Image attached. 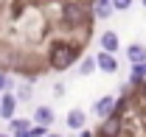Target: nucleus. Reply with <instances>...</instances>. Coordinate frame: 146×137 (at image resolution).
I'll use <instances>...</instances> for the list:
<instances>
[{
  "instance_id": "f257e3e1",
  "label": "nucleus",
  "mask_w": 146,
  "mask_h": 137,
  "mask_svg": "<svg viewBox=\"0 0 146 137\" xmlns=\"http://www.w3.org/2000/svg\"><path fill=\"white\" fill-rule=\"evenodd\" d=\"M76 59H79V48L70 45V42H56L48 51V65L54 70H68Z\"/></svg>"
},
{
  "instance_id": "f03ea898",
  "label": "nucleus",
  "mask_w": 146,
  "mask_h": 137,
  "mask_svg": "<svg viewBox=\"0 0 146 137\" xmlns=\"http://www.w3.org/2000/svg\"><path fill=\"white\" fill-rule=\"evenodd\" d=\"M93 3H76V0H68L62 3V22L70 25V28H82L87 20H90Z\"/></svg>"
},
{
  "instance_id": "7ed1b4c3",
  "label": "nucleus",
  "mask_w": 146,
  "mask_h": 137,
  "mask_svg": "<svg viewBox=\"0 0 146 137\" xmlns=\"http://www.w3.org/2000/svg\"><path fill=\"white\" fill-rule=\"evenodd\" d=\"M121 132H124V120H121V115H110V118H104L101 126H98V134H101V137H121Z\"/></svg>"
},
{
  "instance_id": "20e7f679",
  "label": "nucleus",
  "mask_w": 146,
  "mask_h": 137,
  "mask_svg": "<svg viewBox=\"0 0 146 137\" xmlns=\"http://www.w3.org/2000/svg\"><path fill=\"white\" fill-rule=\"evenodd\" d=\"M14 112H17V95L6 90L3 98H0V118H3V120H11V118H14Z\"/></svg>"
},
{
  "instance_id": "39448f33",
  "label": "nucleus",
  "mask_w": 146,
  "mask_h": 137,
  "mask_svg": "<svg viewBox=\"0 0 146 137\" xmlns=\"http://www.w3.org/2000/svg\"><path fill=\"white\" fill-rule=\"evenodd\" d=\"M14 67H17V51L0 42V70L9 73V70H14Z\"/></svg>"
},
{
  "instance_id": "423d86ee",
  "label": "nucleus",
  "mask_w": 146,
  "mask_h": 137,
  "mask_svg": "<svg viewBox=\"0 0 146 137\" xmlns=\"http://www.w3.org/2000/svg\"><path fill=\"white\" fill-rule=\"evenodd\" d=\"M115 103H118V101H115L112 95H101V98L96 101V106H93V112H96L98 118L104 120V118H110V115L115 112Z\"/></svg>"
},
{
  "instance_id": "0eeeda50",
  "label": "nucleus",
  "mask_w": 146,
  "mask_h": 137,
  "mask_svg": "<svg viewBox=\"0 0 146 137\" xmlns=\"http://www.w3.org/2000/svg\"><path fill=\"white\" fill-rule=\"evenodd\" d=\"M98 42H101V51H104V53H112V56H115V51L121 48V39H118L115 31H104V34L98 36Z\"/></svg>"
},
{
  "instance_id": "6e6552de",
  "label": "nucleus",
  "mask_w": 146,
  "mask_h": 137,
  "mask_svg": "<svg viewBox=\"0 0 146 137\" xmlns=\"http://www.w3.org/2000/svg\"><path fill=\"white\" fill-rule=\"evenodd\" d=\"M54 120H56V115H54V109H51V106L39 103V106L34 109V123H36V126H51Z\"/></svg>"
},
{
  "instance_id": "1a4fd4ad",
  "label": "nucleus",
  "mask_w": 146,
  "mask_h": 137,
  "mask_svg": "<svg viewBox=\"0 0 146 137\" xmlns=\"http://www.w3.org/2000/svg\"><path fill=\"white\" fill-rule=\"evenodd\" d=\"M65 123L70 126L73 132H82V129H84V123H87L84 109H79V106H76V109H70V112H68V118H65Z\"/></svg>"
},
{
  "instance_id": "9d476101",
  "label": "nucleus",
  "mask_w": 146,
  "mask_h": 137,
  "mask_svg": "<svg viewBox=\"0 0 146 137\" xmlns=\"http://www.w3.org/2000/svg\"><path fill=\"white\" fill-rule=\"evenodd\" d=\"M96 65H98V70H104V73H118V59L112 56V53H98L96 56Z\"/></svg>"
},
{
  "instance_id": "9b49d317",
  "label": "nucleus",
  "mask_w": 146,
  "mask_h": 137,
  "mask_svg": "<svg viewBox=\"0 0 146 137\" xmlns=\"http://www.w3.org/2000/svg\"><path fill=\"white\" fill-rule=\"evenodd\" d=\"M127 59H129V65H143L146 62V45L132 42V45L127 48Z\"/></svg>"
},
{
  "instance_id": "f8f14e48",
  "label": "nucleus",
  "mask_w": 146,
  "mask_h": 137,
  "mask_svg": "<svg viewBox=\"0 0 146 137\" xmlns=\"http://www.w3.org/2000/svg\"><path fill=\"white\" fill-rule=\"evenodd\" d=\"M112 11H115V9H112V0H96V3H93V14L98 20L112 17Z\"/></svg>"
},
{
  "instance_id": "ddd939ff",
  "label": "nucleus",
  "mask_w": 146,
  "mask_h": 137,
  "mask_svg": "<svg viewBox=\"0 0 146 137\" xmlns=\"http://www.w3.org/2000/svg\"><path fill=\"white\" fill-rule=\"evenodd\" d=\"M9 129H11V137H17V134H23V132L31 129V120L28 118H11L9 120Z\"/></svg>"
},
{
  "instance_id": "4468645a",
  "label": "nucleus",
  "mask_w": 146,
  "mask_h": 137,
  "mask_svg": "<svg viewBox=\"0 0 146 137\" xmlns=\"http://www.w3.org/2000/svg\"><path fill=\"white\" fill-rule=\"evenodd\" d=\"M98 70V65H96V56H84L82 62H79V76H93Z\"/></svg>"
},
{
  "instance_id": "2eb2a0df",
  "label": "nucleus",
  "mask_w": 146,
  "mask_h": 137,
  "mask_svg": "<svg viewBox=\"0 0 146 137\" xmlns=\"http://www.w3.org/2000/svg\"><path fill=\"white\" fill-rule=\"evenodd\" d=\"M146 81V62L143 65H132V76H129V84H143Z\"/></svg>"
},
{
  "instance_id": "dca6fc26",
  "label": "nucleus",
  "mask_w": 146,
  "mask_h": 137,
  "mask_svg": "<svg viewBox=\"0 0 146 137\" xmlns=\"http://www.w3.org/2000/svg\"><path fill=\"white\" fill-rule=\"evenodd\" d=\"M17 101H31V87H28V84H23L17 90Z\"/></svg>"
},
{
  "instance_id": "f3484780",
  "label": "nucleus",
  "mask_w": 146,
  "mask_h": 137,
  "mask_svg": "<svg viewBox=\"0 0 146 137\" xmlns=\"http://www.w3.org/2000/svg\"><path fill=\"white\" fill-rule=\"evenodd\" d=\"M129 6H132V0H112V9L115 11H127Z\"/></svg>"
},
{
  "instance_id": "a211bd4d",
  "label": "nucleus",
  "mask_w": 146,
  "mask_h": 137,
  "mask_svg": "<svg viewBox=\"0 0 146 137\" xmlns=\"http://www.w3.org/2000/svg\"><path fill=\"white\" fill-rule=\"evenodd\" d=\"M28 134H31V137H45V134H48V126H31Z\"/></svg>"
},
{
  "instance_id": "6ab92c4d",
  "label": "nucleus",
  "mask_w": 146,
  "mask_h": 137,
  "mask_svg": "<svg viewBox=\"0 0 146 137\" xmlns=\"http://www.w3.org/2000/svg\"><path fill=\"white\" fill-rule=\"evenodd\" d=\"M6 90H9V76L0 70V92H6Z\"/></svg>"
},
{
  "instance_id": "aec40b11",
  "label": "nucleus",
  "mask_w": 146,
  "mask_h": 137,
  "mask_svg": "<svg viewBox=\"0 0 146 137\" xmlns=\"http://www.w3.org/2000/svg\"><path fill=\"white\" fill-rule=\"evenodd\" d=\"M54 95L62 98V95H65V84H54Z\"/></svg>"
},
{
  "instance_id": "412c9836",
  "label": "nucleus",
  "mask_w": 146,
  "mask_h": 137,
  "mask_svg": "<svg viewBox=\"0 0 146 137\" xmlns=\"http://www.w3.org/2000/svg\"><path fill=\"white\" fill-rule=\"evenodd\" d=\"M79 137H93V132H90V129H82V132H79Z\"/></svg>"
},
{
  "instance_id": "4be33fe9",
  "label": "nucleus",
  "mask_w": 146,
  "mask_h": 137,
  "mask_svg": "<svg viewBox=\"0 0 146 137\" xmlns=\"http://www.w3.org/2000/svg\"><path fill=\"white\" fill-rule=\"evenodd\" d=\"M45 137H62V134H56V132H48V134H45Z\"/></svg>"
},
{
  "instance_id": "5701e85b",
  "label": "nucleus",
  "mask_w": 146,
  "mask_h": 137,
  "mask_svg": "<svg viewBox=\"0 0 146 137\" xmlns=\"http://www.w3.org/2000/svg\"><path fill=\"white\" fill-rule=\"evenodd\" d=\"M28 132H31V129H28ZM28 132H23V134H17V137H31V134H28Z\"/></svg>"
},
{
  "instance_id": "b1692460",
  "label": "nucleus",
  "mask_w": 146,
  "mask_h": 137,
  "mask_svg": "<svg viewBox=\"0 0 146 137\" xmlns=\"http://www.w3.org/2000/svg\"><path fill=\"white\" fill-rule=\"evenodd\" d=\"M141 87H143V95H146V81H143V84H141Z\"/></svg>"
},
{
  "instance_id": "393cba45",
  "label": "nucleus",
  "mask_w": 146,
  "mask_h": 137,
  "mask_svg": "<svg viewBox=\"0 0 146 137\" xmlns=\"http://www.w3.org/2000/svg\"><path fill=\"white\" fill-rule=\"evenodd\" d=\"M0 137H11V134H3V132H0Z\"/></svg>"
},
{
  "instance_id": "a878e982",
  "label": "nucleus",
  "mask_w": 146,
  "mask_h": 137,
  "mask_svg": "<svg viewBox=\"0 0 146 137\" xmlns=\"http://www.w3.org/2000/svg\"><path fill=\"white\" fill-rule=\"evenodd\" d=\"M141 3H143V9H146V0H141Z\"/></svg>"
},
{
  "instance_id": "bb28decb",
  "label": "nucleus",
  "mask_w": 146,
  "mask_h": 137,
  "mask_svg": "<svg viewBox=\"0 0 146 137\" xmlns=\"http://www.w3.org/2000/svg\"><path fill=\"white\" fill-rule=\"evenodd\" d=\"M0 98H3V92H0Z\"/></svg>"
}]
</instances>
